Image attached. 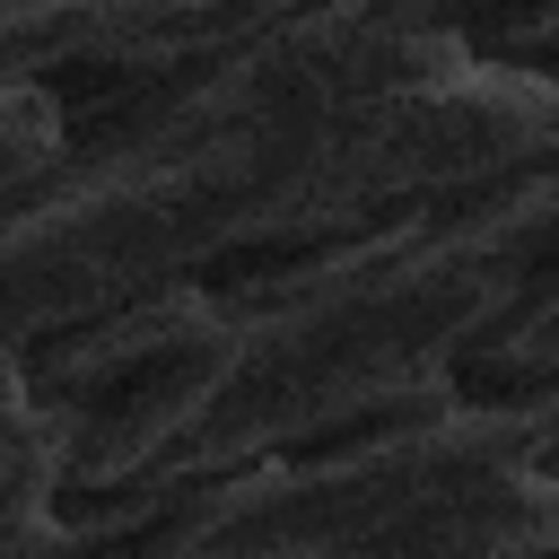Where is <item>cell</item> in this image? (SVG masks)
I'll use <instances>...</instances> for the list:
<instances>
[{"label":"cell","instance_id":"obj_1","mask_svg":"<svg viewBox=\"0 0 559 559\" xmlns=\"http://www.w3.org/2000/svg\"><path fill=\"white\" fill-rule=\"evenodd\" d=\"M376 70L393 61L349 52L314 9H297L157 114L87 131L0 192V384L35 341L140 288L201 280Z\"/></svg>","mask_w":559,"mask_h":559},{"label":"cell","instance_id":"obj_2","mask_svg":"<svg viewBox=\"0 0 559 559\" xmlns=\"http://www.w3.org/2000/svg\"><path fill=\"white\" fill-rule=\"evenodd\" d=\"M559 157V79L472 52V44H428L393 70H376L288 166V183L262 201V218L201 271L227 306L428 210L480 201L515 183L524 166Z\"/></svg>","mask_w":559,"mask_h":559},{"label":"cell","instance_id":"obj_3","mask_svg":"<svg viewBox=\"0 0 559 559\" xmlns=\"http://www.w3.org/2000/svg\"><path fill=\"white\" fill-rule=\"evenodd\" d=\"M559 454V393H428L349 437L236 463L140 524L131 550H445L524 463Z\"/></svg>","mask_w":559,"mask_h":559},{"label":"cell","instance_id":"obj_4","mask_svg":"<svg viewBox=\"0 0 559 559\" xmlns=\"http://www.w3.org/2000/svg\"><path fill=\"white\" fill-rule=\"evenodd\" d=\"M236 332H245V314L210 280H166L17 358V384L44 411L52 454H61V524H70V507L131 489L192 428V411L218 393V376L236 358Z\"/></svg>","mask_w":559,"mask_h":559},{"label":"cell","instance_id":"obj_5","mask_svg":"<svg viewBox=\"0 0 559 559\" xmlns=\"http://www.w3.org/2000/svg\"><path fill=\"white\" fill-rule=\"evenodd\" d=\"M349 52L402 61L419 44H480L498 17H515L524 0H306Z\"/></svg>","mask_w":559,"mask_h":559},{"label":"cell","instance_id":"obj_6","mask_svg":"<svg viewBox=\"0 0 559 559\" xmlns=\"http://www.w3.org/2000/svg\"><path fill=\"white\" fill-rule=\"evenodd\" d=\"M463 393H559V262L515 297V314H498L463 358H454Z\"/></svg>","mask_w":559,"mask_h":559}]
</instances>
